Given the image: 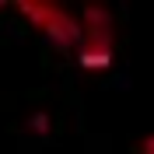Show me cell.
Instances as JSON below:
<instances>
[{
	"mask_svg": "<svg viewBox=\"0 0 154 154\" xmlns=\"http://www.w3.org/2000/svg\"><path fill=\"white\" fill-rule=\"evenodd\" d=\"M81 38H77V60L84 70H105L116 53V21L105 7H84L81 11Z\"/></svg>",
	"mask_w": 154,
	"mask_h": 154,
	"instance_id": "cell-1",
	"label": "cell"
},
{
	"mask_svg": "<svg viewBox=\"0 0 154 154\" xmlns=\"http://www.w3.org/2000/svg\"><path fill=\"white\" fill-rule=\"evenodd\" d=\"M18 11L32 21V28L42 32V35L60 49H77V38H81V25H77V14L56 7V4H18Z\"/></svg>",
	"mask_w": 154,
	"mask_h": 154,
	"instance_id": "cell-2",
	"label": "cell"
},
{
	"mask_svg": "<svg viewBox=\"0 0 154 154\" xmlns=\"http://www.w3.org/2000/svg\"><path fill=\"white\" fill-rule=\"evenodd\" d=\"M137 154H154V133H147L140 144H137Z\"/></svg>",
	"mask_w": 154,
	"mask_h": 154,
	"instance_id": "cell-3",
	"label": "cell"
}]
</instances>
